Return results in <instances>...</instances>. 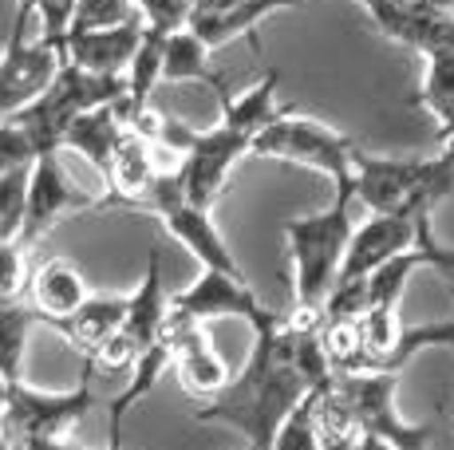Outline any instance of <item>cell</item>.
<instances>
[{
  "label": "cell",
  "mask_w": 454,
  "mask_h": 450,
  "mask_svg": "<svg viewBox=\"0 0 454 450\" xmlns=\"http://www.w3.org/2000/svg\"><path fill=\"white\" fill-rule=\"evenodd\" d=\"M309 392H317V387L309 384V376L296 363L293 316L273 313L253 328V352L246 368L233 376V384L222 395L198 407L194 419L241 431L249 450H273L281 423Z\"/></svg>",
  "instance_id": "6da1fadb"
},
{
  "label": "cell",
  "mask_w": 454,
  "mask_h": 450,
  "mask_svg": "<svg viewBox=\"0 0 454 450\" xmlns=\"http://www.w3.org/2000/svg\"><path fill=\"white\" fill-rule=\"evenodd\" d=\"M352 202H356V182H340L328 210L285 221V241H289V257H293L296 313H325V300L336 289L348 245H352L356 233Z\"/></svg>",
  "instance_id": "7a4b0ae2"
},
{
  "label": "cell",
  "mask_w": 454,
  "mask_h": 450,
  "mask_svg": "<svg viewBox=\"0 0 454 450\" xmlns=\"http://www.w3.org/2000/svg\"><path fill=\"white\" fill-rule=\"evenodd\" d=\"M356 198L372 213H411L427 218L434 206L454 190V154L439 159H380L356 154Z\"/></svg>",
  "instance_id": "3957f363"
},
{
  "label": "cell",
  "mask_w": 454,
  "mask_h": 450,
  "mask_svg": "<svg viewBox=\"0 0 454 450\" xmlns=\"http://www.w3.org/2000/svg\"><path fill=\"white\" fill-rule=\"evenodd\" d=\"M119 99H127V75H95L64 56L56 80L43 88L40 99H32L28 107L16 111L12 119L32 135L40 154H59L64 151L67 127H72L75 119L95 107L119 103Z\"/></svg>",
  "instance_id": "277c9868"
},
{
  "label": "cell",
  "mask_w": 454,
  "mask_h": 450,
  "mask_svg": "<svg viewBox=\"0 0 454 450\" xmlns=\"http://www.w3.org/2000/svg\"><path fill=\"white\" fill-rule=\"evenodd\" d=\"M253 154H261V159L301 162V167H312V170H320V175H328L340 186V182H352L360 146H356L348 135L325 127L320 119L296 115V111H281L265 131L253 138Z\"/></svg>",
  "instance_id": "5b68a950"
},
{
  "label": "cell",
  "mask_w": 454,
  "mask_h": 450,
  "mask_svg": "<svg viewBox=\"0 0 454 450\" xmlns=\"http://www.w3.org/2000/svg\"><path fill=\"white\" fill-rule=\"evenodd\" d=\"M135 210L159 218L166 225V233H170L174 241H182V245L198 257V265H202V269H217V273L241 276L238 261H233V253H230V245H225V237L217 233L214 218H209V210L186 198L178 170H162Z\"/></svg>",
  "instance_id": "8992f818"
},
{
  "label": "cell",
  "mask_w": 454,
  "mask_h": 450,
  "mask_svg": "<svg viewBox=\"0 0 454 450\" xmlns=\"http://www.w3.org/2000/svg\"><path fill=\"white\" fill-rule=\"evenodd\" d=\"M340 400L348 403L360 435H380L399 450H427L434 427H415L403 423L395 411V387L399 371H364V376H336L332 379Z\"/></svg>",
  "instance_id": "52a82bcc"
},
{
  "label": "cell",
  "mask_w": 454,
  "mask_h": 450,
  "mask_svg": "<svg viewBox=\"0 0 454 450\" xmlns=\"http://www.w3.org/2000/svg\"><path fill=\"white\" fill-rule=\"evenodd\" d=\"M28 8L16 4V20H12V32H8V44L0 51V119H12L16 111H24L32 99H40L43 88L56 80L59 56L56 48L48 44H28L24 40V24H28Z\"/></svg>",
  "instance_id": "ba28073f"
},
{
  "label": "cell",
  "mask_w": 454,
  "mask_h": 450,
  "mask_svg": "<svg viewBox=\"0 0 454 450\" xmlns=\"http://www.w3.org/2000/svg\"><path fill=\"white\" fill-rule=\"evenodd\" d=\"M246 154H253V135L225 123V119L217 127L194 131V143H190V151L178 162V178H182L186 198L209 210L217 202V194H222L233 162L246 159Z\"/></svg>",
  "instance_id": "9c48e42d"
},
{
  "label": "cell",
  "mask_w": 454,
  "mask_h": 450,
  "mask_svg": "<svg viewBox=\"0 0 454 450\" xmlns=\"http://www.w3.org/2000/svg\"><path fill=\"white\" fill-rule=\"evenodd\" d=\"M91 376H95V368L83 363V384L72 387V392H59V395L16 384L12 403H8V411H4L8 427H12L20 438H64L67 431H72L83 415H91V407L99 403L95 387L87 384Z\"/></svg>",
  "instance_id": "30bf717a"
},
{
  "label": "cell",
  "mask_w": 454,
  "mask_h": 450,
  "mask_svg": "<svg viewBox=\"0 0 454 450\" xmlns=\"http://www.w3.org/2000/svg\"><path fill=\"white\" fill-rule=\"evenodd\" d=\"M95 198H87L67 170L59 167V154H40L36 167L28 175V202H24V229H20V245L32 249L48 229H56L67 213L91 210Z\"/></svg>",
  "instance_id": "8fae6325"
},
{
  "label": "cell",
  "mask_w": 454,
  "mask_h": 450,
  "mask_svg": "<svg viewBox=\"0 0 454 450\" xmlns=\"http://www.w3.org/2000/svg\"><path fill=\"white\" fill-rule=\"evenodd\" d=\"M170 313L194 320V324L222 320V316H238V320H246L249 328H257L261 320H269L277 308L261 305L257 292H253L241 276L217 273V269H202V276H198L190 289H182L178 297H170Z\"/></svg>",
  "instance_id": "7c38bea8"
},
{
  "label": "cell",
  "mask_w": 454,
  "mask_h": 450,
  "mask_svg": "<svg viewBox=\"0 0 454 450\" xmlns=\"http://www.w3.org/2000/svg\"><path fill=\"white\" fill-rule=\"evenodd\" d=\"M427 218H431V213H427ZM419 225H423V218H411V213H372V218L352 233V245H348L340 281H364V276H372L380 265L395 261L399 253L415 249Z\"/></svg>",
  "instance_id": "4fadbf2b"
},
{
  "label": "cell",
  "mask_w": 454,
  "mask_h": 450,
  "mask_svg": "<svg viewBox=\"0 0 454 450\" xmlns=\"http://www.w3.org/2000/svg\"><path fill=\"white\" fill-rule=\"evenodd\" d=\"M364 8L383 36L419 51L423 59L454 51V12H434L427 4H391V0H364Z\"/></svg>",
  "instance_id": "5bb4252c"
},
{
  "label": "cell",
  "mask_w": 454,
  "mask_h": 450,
  "mask_svg": "<svg viewBox=\"0 0 454 450\" xmlns=\"http://www.w3.org/2000/svg\"><path fill=\"white\" fill-rule=\"evenodd\" d=\"M166 336H170V344H174V371H178L182 387H186L190 395H198V400L206 403L233 384L225 360L209 348L202 324L170 313V320H166Z\"/></svg>",
  "instance_id": "9a60e30c"
},
{
  "label": "cell",
  "mask_w": 454,
  "mask_h": 450,
  "mask_svg": "<svg viewBox=\"0 0 454 450\" xmlns=\"http://www.w3.org/2000/svg\"><path fill=\"white\" fill-rule=\"evenodd\" d=\"M151 138H143L138 131H123L119 138V151H115V162H111V175L103 178L107 182V194L103 202H95V210H135L138 202L146 198V190L154 186V178L162 170H154V159H151Z\"/></svg>",
  "instance_id": "2e32d148"
},
{
  "label": "cell",
  "mask_w": 454,
  "mask_h": 450,
  "mask_svg": "<svg viewBox=\"0 0 454 450\" xmlns=\"http://www.w3.org/2000/svg\"><path fill=\"white\" fill-rule=\"evenodd\" d=\"M138 44H143V24H123V28L103 32H75L67 36L64 56L95 75H127L138 56Z\"/></svg>",
  "instance_id": "e0dca14e"
},
{
  "label": "cell",
  "mask_w": 454,
  "mask_h": 450,
  "mask_svg": "<svg viewBox=\"0 0 454 450\" xmlns=\"http://www.w3.org/2000/svg\"><path fill=\"white\" fill-rule=\"evenodd\" d=\"M166 320H170V300L162 292V253L154 249L151 253V265H146L143 281L138 289L127 297V320H123V332L138 348H154L166 332Z\"/></svg>",
  "instance_id": "ac0fdd59"
},
{
  "label": "cell",
  "mask_w": 454,
  "mask_h": 450,
  "mask_svg": "<svg viewBox=\"0 0 454 450\" xmlns=\"http://www.w3.org/2000/svg\"><path fill=\"white\" fill-rule=\"evenodd\" d=\"M123 320H127V297H91L80 313L51 320V328H56L83 360H91L111 336L123 332Z\"/></svg>",
  "instance_id": "d6986e66"
},
{
  "label": "cell",
  "mask_w": 454,
  "mask_h": 450,
  "mask_svg": "<svg viewBox=\"0 0 454 450\" xmlns=\"http://www.w3.org/2000/svg\"><path fill=\"white\" fill-rule=\"evenodd\" d=\"M296 4H301V0H241V4L222 8V12H194L186 28L194 32L209 51H217V48L233 44L238 36H253V28H257L265 16L285 12V8H296Z\"/></svg>",
  "instance_id": "ffe728a7"
},
{
  "label": "cell",
  "mask_w": 454,
  "mask_h": 450,
  "mask_svg": "<svg viewBox=\"0 0 454 450\" xmlns=\"http://www.w3.org/2000/svg\"><path fill=\"white\" fill-rule=\"evenodd\" d=\"M32 308L43 313V324L51 320H64L91 300V289H87V276L75 269L72 261H43L36 273H32Z\"/></svg>",
  "instance_id": "44dd1931"
},
{
  "label": "cell",
  "mask_w": 454,
  "mask_h": 450,
  "mask_svg": "<svg viewBox=\"0 0 454 450\" xmlns=\"http://www.w3.org/2000/svg\"><path fill=\"white\" fill-rule=\"evenodd\" d=\"M123 131H127V123L119 119L115 103H107V107H95V111H87V115L75 119V123L67 127V135H64V146L67 151H75L80 159H87L103 178H107Z\"/></svg>",
  "instance_id": "7402d4cb"
},
{
  "label": "cell",
  "mask_w": 454,
  "mask_h": 450,
  "mask_svg": "<svg viewBox=\"0 0 454 450\" xmlns=\"http://www.w3.org/2000/svg\"><path fill=\"white\" fill-rule=\"evenodd\" d=\"M222 75L209 67V48L190 28H178L162 51V83H202L214 91Z\"/></svg>",
  "instance_id": "603a6c76"
},
{
  "label": "cell",
  "mask_w": 454,
  "mask_h": 450,
  "mask_svg": "<svg viewBox=\"0 0 454 450\" xmlns=\"http://www.w3.org/2000/svg\"><path fill=\"white\" fill-rule=\"evenodd\" d=\"M415 103L423 111H431L434 123H439V138L450 146L454 143V51L427 56V75Z\"/></svg>",
  "instance_id": "cb8c5ba5"
},
{
  "label": "cell",
  "mask_w": 454,
  "mask_h": 450,
  "mask_svg": "<svg viewBox=\"0 0 454 450\" xmlns=\"http://www.w3.org/2000/svg\"><path fill=\"white\" fill-rule=\"evenodd\" d=\"M32 324H43L40 308L28 305H0V371H4L12 384H24V348H28V332Z\"/></svg>",
  "instance_id": "d4e9b609"
},
{
  "label": "cell",
  "mask_w": 454,
  "mask_h": 450,
  "mask_svg": "<svg viewBox=\"0 0 454 450\" xmlns=\"http://www.w3.org/2000/svg\"><path fill=\"white\" fill-rule=\"evenodd\" d=\"M423 265H427V257H423V249H419V241H415V249L399 253L395 261L380 265V269L368 276V313H395L411 273L423 269Z\"/></svg>",
  "instance_id": "484cf974"
},
{
  "label": "cell",
  "mask_w": 454,
  "mask_h": 450,
  "mask_svg": "<svg viewBox=\"0 0 454 450\" xmlns=\"http://www.w3.org/2000/svg\"><path fill=\"white\" fill-rule=\"evenodd\" d=\"M320 395H325V387L309 392L293 407L289 419L277 431L273 450H325V438H320Z\"/></svg>",
  "instance_id": "4316f807"
},
{
  "label": "cell",
  "mask_w": 454,
  "mask_h": 450,
  "mask_svg": "<svg viewBox=\"0 0 454 450\" xmlns=\"http://www.w3.org/2000/svg\"><path fill=\"white\" fill-rule=\"evenodd\" d=\"M123 24H143L135 0H80L72 16V36L75 32H103V28H123Z\"/></svg>",
  "instance_id": "83f0119b"
},
{
  "label": "cell",
  "mask_w": 454,
  "mask_h": 450,
  "mask_svg": "<svg viewBox=\"0 0 454 450\" xmlns=\"http://www.w3.org/2000/svg\"><path fill=\"white\" fill-rule=\"evenodd\" d=\"M20 8L28 12H40V44L56 48L59 56L67 51V36H72V16H75V4L80 0H16Z\"/></svg>",
  "instance_id": "f1b7e54d"
},
{
  "label": "cell",
  "mask_w": 454,
  "mask_h": 450,
  "mask_svg": "<svg viewBox=\"0 0 454 450\" xmlns=\"http://www.w3.org/2000/svg\"><path fill=\"white\" fill-rule=\"evenodd\" d=\"M40 159L32 135L24 131L16 119H0V178L16 175V170H32Z\"/></svg>",
  "instance_id": "f546056e"
},
{
  "label": "cell",
  "mask_w": 454,
  "mask_h": 450,
  "mask_svg": "<svg viewBox=\"0 0 454 450\" xmlns=\"http://www.w3.org/2000/svg\"><path fill=\"white\" fill-rule=\"evenodd\" d=\"M135 4L143 16V28L162 32V36H174L194 16V0H135Z\"/></svg>",
  "instance_id": "4dcf8cb0"
},
{
  "label": "cell",
  "mask_w": 454,
  "mask_h": 450,
  "mask_svg": "<svg viewBox=\"0 0 454 450\" xmlns=\"http://www.w3.org/2000/svg\"><path fill=\"white\" fill-rule=\"evenodd\" d=\"M24 257L28 249L20 241H4L0 245V305H12L24 289Z\"/></svg>",
  "instance_id": "1f68e13d"
},
{
  "label": "cell",
  "mask_w": 454,
  "mask_h": 450,
  "mask_svg": "<svg viewBox=\"0 0 454 450\" xmlns=\"http://www.w3.org/2000/svg\"><path fill=\"white\" fill-rule=\"evenodd\" d=\"M419 249H423L427 265H431L434 273H442L454 284V249L450 245H439V241L431 237V218H423V225H419Z\"/></svg>",
  "instance_id": "d6a6232c"
},
{
  "label": "cell",
  "mask_w": 454,
  "mask_h": 450,
  "mask_svg": "<svg viewBox=\"0 0 454 450\" xmlns=\"http://www.w3.org/2000/svg\"><path fill=\"white\" fill-rule=\"evenodd\" d=\"M16 450H75V446H67L64 438H20Z\"/></svg>",
  "instance_id": "836d02e7"
},
{
  "label": "cell",
  "mask_w": 454,
  "mask_h": 450,
  "mask_svg": "<svg viewBox=\"0 0 454 450\" xmlns=\"http://www.w3.org/2000/svg\"><path fill=\"white\" fill-rule=\"evenodd\" d=\"M356 450H399V446H391L387 438H380V435H360L356 438Z\"/></svg>",
  "instance_id": "e575fe53"
},
{
  "label": "cell",
  "mask_w": 454,
  "mask_h": 450,
  "mask_svg": "<svg viewBox=\"0 0 454 450\" xmlns=\"http://www.w3.org/2000/svg\"><path fill=\"white\" fill-rule=\"evenodd\" d=\"M20 446V435H16L12 427H8V419L0 415V450H16Z\"/></svg>",
  "instance_id": "d590c367"
},
{
  "label": "cell",
  "mask_w": 454,
  "mask_h": 450,
  "mask_svg": "<svg viewBox=\"0 0 454 450\" xmlns=\"http://www.w3.org/2000/svg\"><path fill=\"white\" fill-rule=\"evenodd\" d=\"M233 4H241V0H194V12H222Z\"/></svg>",
  "instance_id": "8d00e7d4"
},
{
  "label": "cell",
  "mask_w": 454,
  "mask_h": 450,
  "mask_svg": "<svg viewBox=\"0 0 454 450\" xmlns=\"http://www.w3.org/2000/svg\"><path fill=\"white\" fill-rule=\"evenodd\" d=\"M12 387H16V384L4 376V371H0V415H4V411H8V403H12Z\"/></svg>",
  "instance_id": "74e56055"
},
{
  "label": "cell",
  "mask_w": 454,
  "mask_h": 450,
  "mask_svg": "<svg viewBox=\"0 0 454 450\" xmlns=\"http://www.w3.org/2000/svg\"><path fill=\"white\" fill-rule=\"evenodd\" d=\"M107 450H123V431H119V435H107Z\"/></svg>",
  "instance_id": "f35d334b"
},
{
  "label": "cell",
  "mask_w": 454,
  "mask_h": 450,
  "mask_svg": "<svg viewBox=\"0 0 454 450\" xmlns=\"http://www.w3.org/2000/svg\"><path fill=\"white\" fill-rule=\"evenodd\" d=\"M391 4H419V0H391Z\"/></svg>",
  "instance_id": "ab89813d"
},
{
  "label": "cell",
  "mask_w": 454,
  "mask_h": 450,
  "mask_svg": "<svg viewBox=\"0 0 454 450\" xmlns=\"http://www.w3.org/2000/svg\"><path fill=\"white\" fill-rule=\"evenodd\" d=\"M447 151H450V154H454V143H450V146H447Z\"/></svg>",
  "instance_id": "60d3db41"
},
{
  "label": "cell",
  "mask_w": 454,
  "mask_h": 450,
  "mask_svg": "<svg viewBox=\"0 0 454 450\" xmlns=\"http://www.w3.org/2000/svg\"><path fill=\"white\" fill-rule=\"evenodd\" d=\"M356 4H364V0H356Z\"/></svg>",
  "instance_id": "b9f144b4"
}]
</instances>
